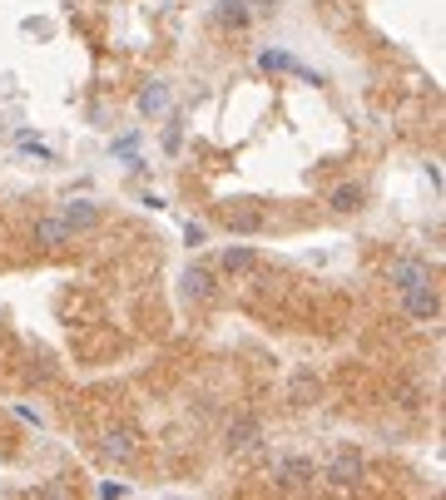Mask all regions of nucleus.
Returning a JSON list of instances; mask_svg holds the SVG:
<instances>
[{
    "instance_id": "obj_1",
    "label": "nucleus",
    "mask_w": 446,
    "mask_h": 500,
    "mask_svg": "<svg viewBox=\"0 0 446 500\" xmlns=\"http://www.w3.org/2000/svg\"><path fill=\"white\" fill-rule=\"evenodd\" d=\"M392 283H397V298L407 307V317H417V322H437L442 317V298H437V288H432V273L422 268V263H397L392 268Z\"/></svg>"
},
{
    "instance_id": "obj_2",
    "label": "nucleus",
    "mask_w": 446,
    "mask_h": 500,
    "mask_svg": "<svg viewBox=\"0 0 446 500\" xmlns=\"http://www.w3.org/2000/svg\"><path fill=\"white\" fill-rule=\"evenodd\" d=\"M357 481H362V456L352 446H337L333 461H328V486L333 491H352Z\"/></svg>"
},
{
    "instance_id": "obj_3",
    "label": "nucleus",
    "mask_w": 446,
    "mask_h": 500,
    "mask_svg": "<svg viewBox=\"0 0 446 500\" xmlns=\"http://www.w3.org/2000/svg\"><path fill=\"white\" fill-rule=\"evenodd\" d=\"M273 481H278L283 491H308V486H313V461H308V456H288V461L273 466Z\"/></svg>"
},
{
    "instance_id": "obj_4",
    "label": "nucleus",
    "mask_w": 446,
    "mask_h": 500,
    "mask_svg": "<svg viewBox=\"0 0 446 500\" xmlns=\"http://www.w3.org/2000/svg\"><path fill=\"white\" fill-rule=\"evenodd\" d=\"M258 65H263L268 75H298V80H313V85H323V75H318V70H308V65H298L288 50H263V55H258Z\"/></svg>"
},
{
    "instance_id": "obj_5",
    "label": "nucleus",
    "mask_w": 446,
    "mask_h": 500,
    "mask_svg": "<svg viewBox=\"0 0 446 500\" xmlns=\"http://www.w3.org/2000/svg\"><path fill=\"white\" fill-rule=\"evenodd\" d=\"M60 218L70 223V233H75V228H95V223H100V208H95L90 199H70L65 208H60Z\"/></svg>"
},
{
    "instance_id": "obj_6",
    "label": "nucleus",
    "mask_w": 446,
    "mask_h": 500,
    "mask_svg": "<svg viewBox=\"0 0 446 500\" xmlns=\"http://www.w3.org/2000/svg\"><path fill=\"white\" fill-rule=\"evenodd\" d=\"M184 293H189L194 302H214V273L194 263V268L184 273Z\"/></svg>"
},
{
    "instance_id": "obj_7",
    "label": "nucleus",
    "mask_w": 446,
    "mask_h": 500,
    "mask_svg": "<svg viewBox=\"0 0 446 500\" xmlns=\"http://www.w3.org/2000/svg\"><path fill=\"white\" fill-rule=\"evenodd\" d=\"M258 436H263L258 421H233V426H228V446H233V451H253Z\"/></svg>"
},
{
    "instance_id": "obj_8",
    "label": "nucleus",
    "mask_w": 446,
    "mask_h": 500,
    "mask_svg": "<svg viewBox=\"0 0 446 500\" xmlns=\"http://www.w3.org/2000/svg\"><path fill=\"white\" fill-rule=\"evenodd\" d=\"M223 223H228L233 233H258V228H263V213H258V208H228Z\"/></svg>"
},
{
    "instance_id": "obj_9",
    "label": "nucleus",
    "mask_w": 446,
    "mask_h": 500,
    "mask_svg": "<svg viewBox=\"0 0 446 500\" xmlns=\"http://www.w3.org/2000/svg\"><path fill=\"white\" fill-rule=\"evenodd\" d=\"M35 238H40L45 248H60V243H70V223H65V218H45V223L35 228Z\"/></svg>"
},
{
    "instance_id": "obj_10",
    "label": "nucleus",
    "mask_w": 446,
    "mask_h": 500,
    "mask_svg": "<svg viewBox=\"0 0 446 500\" xmlns=\"http://www.w3.org/2000/svg\"><path fill=\"white\" fill-rule=\"evenodd\" d=\"M105 456H110V461H129V456H134V436H129V431H110V436H105Z\"/></svg>"
},
{
    "instance_id": "obj_11",
    "label": "nucleus",
    "mask_w": 446,
    "mask_h": 500,
    "mask_svg": "<svg viewBox=\"0 0 446 500\" xmlns=\"http://www.w3.org/2000/svg\"><path fill=\"white\" fill-rule=\"evenodd\" d=\"M219 20L233 25V30H243L248 25V0H219Z\"/></svg>"
},
{
    "instance_id": "obj_12",
    "label": "nucleus",
    "mask_w": 446,
    "mask_h": 500,
    "mask_svg": "<svg viewBox=\"0 0 446 500\" xmlns=\"http://www.w3.org/2000/svg\"><path fill=\"white\" fill-rule=\"evenodd\" d=\"M253 263H258L253 248H228V253H223V273H248Z\"/></svg>"
},
{
    "instance_id": "obj_13",
    "label": "nucleus",
    "mask_w": 446,
    "mask_h": 500,
    "mask_svg": "<svg viewBox=\"0 0 446 500\" xmlns=\"http://www.w3.org/2000/svg\"><path fill=\"white\" fill-rule=\"evenodd\" d=\"M139 109H144V114H164V109H169V90H164V85H149V90L139 95Z\"/></svg>"
},
{
    "instance_id": "obj_14",
    "label": "nucleus",
    "mask_w": 446,
    "mask_h": 500,
    "mask_svg": "<svg viewBox=\"0 0 446 500\" xmlns=\"http://www.w3.org/2000/svg\"><path fill=\"white\" fill-rule=\"evenodd\" d=\"M333 208H337V213H357V208H362V189H357V184L337 189V194H333Z\"/></svg>"
},
{
    "instance_id": "obj_15",
    "label": "nucleus",
    "mask_w": 446,
    "mask_h": 500,
    "mask_svg": "<svg viewBox=\"0 0 446 500\" xmlns=\"http://www.w3.org/2000/svg\"><path fill=\"white\" fill-rule=\"evenodd\" d=\"M184 238H189V243H194V248H199V243H204V238H209V228H204V223H189V228H184Z\"/></svg>"
},
{
    "instance_id": "obj_16",
    "label": "nucleus",
    "mask_w": 446,
    "mask_h": 500,
    "mask_svg": "<svg viewBox=\"0 0 446 500\" xmlns=\"http://www.w3.org/2000/svg\"><path fill=\"white\" fill-rule=\"evenodd\" d=\"M248 5H258V10H273V0H248Z\"/></svg>"
}]
</instances>
